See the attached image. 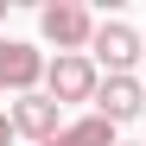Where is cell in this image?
<instances>
[{
  "mask_svg": "<svg viewBox=\"0 0 146 146\" xmlns=\"http://www.w3.org/2000/svg\"><path fill=\"white\" fill-rule=\"evenodd\" d=\"M44 146H121V140H114V121H102V114H83V121H70L57 140H44Z\"/></svg>",
  "mask_w": 146,
  "mask_h": 146,
  "instance_id": "7",
  "label": "cell"
},
{
  "mask_svg": "<svg viewBox=\"0 0 146 146\" xmlns=\"http://www.w3.org/2000/svg\"><path fill=\"white\" fill-rule=\"evenodd\" d=\"M13 127L26 133V140L44 146V140H57L70 121H64V102H51V95L38 89V95H19V102H13Z\"/></svg>",
  "mask_w": 146,
  "mask_h": 146,
  "instance_id": "5",
  "label": "cell"
},
{
  "mask_svg": "<svg viewBox=\"0 0 146 146\" xmlns=\"http://www.w3.org/2000/svg\"><path fill=\"white\" fill-rule=\"evenodd\" d=\"M95 89H102V70H95V57H51V70H44V95L51 102H95Z\"/></svg>",
  "mask_w": 146,
  "mask_h": 146,
  "instance_id": "3",
  "label": "cell"
},
{
  "mask_svg": "<svg viewBox=\"0 0 146 146\" xmlns=\"http://www.w3.org/2000/svg\"><path fill=\"white\" fill-rule=\"evenodd\" d=\"M0 19H7V0H0Z\"/></svg>",
  "mask_w": 146,
  "mask_h": 146,
  "instance_id": "9",
  "label": "cell"
},
{
  "mask_svg": "<svg viewBox=\"0 0 146 146\" xmlns=\"http://www.w3.org/2000/svg\"><path fill=\"white\" fill-rule=\"evenodd\" d=\"M121 146H127V140H121Z\"/></svg>",
  "mask_w": 146,
  "mask_h": 146,
  "instance_id": "10",
  "label": "cell"
},
{
  "mask_svg": "<svg viewBox=\"0 0 146 146\" xmlns=\"http://www.w3.org/2000/svg\"><path fill=\"white\" fill-rule=\"evenodd\" d=\"M140 70H146V64H140Z\"/></svg>",
  "mask_w": 146,
  "mask_h": 146,
  "instance_id": "11",
  "label": "cell"
},
{
  "mask_svg": "<svg viewBox=\"0 0 146 146\" xmlns=\"http://www.w3.org/2000/svg\"><path fill=\"white\" fill-rule=\"evenodd\" d=\"M89 57L102 64L108 76H133V64H146V44H140V32L127 26V19H102V26H95Z\"/></svg>",
  "mask_w": 146,
  "mask_h": 146,
  "instance_id": "2",
  "label": "cell"
},
{
  "mask_svg": "<svg viewBox=\"0 0 146 146\" xmlns=\"http://www.w3.org/2000/svg\"><path fill=\"white\" fill-rule=\"evenodd\" d=\"M38 32L44 44H57V57H89V44H95V19L83 0H51V7H38Z\"/></svg>",
  "mask_w": 146,
  "mask_h": 146,
  "instance_id": "1",
  "label": "cell"
},
{
  "mask_svg": "<svg viewBox=\"0 0 146 146\" xmlns=\"http://www.w3.org/2000/svg\"><path fill=\"white\" fill-rule=\"evenodd\" d=\"M19 140V127H13V108H0V146H13Z\"/></svg>",
  "mask_w": 146,
  "mask_h": 146,
  "instance_id": "8",
  "label": "cell"
},
{
  "mask_svg": "<svg viewBox=\"0 0 146 146\" xmlns=\"http://www.w3.org/2000/svg\"><path fill=\"white\" fill-rule=\"evenodd\" d=\"M44 51L38 44H26V38H0V89H13V95H38V83H44Z\"/></svg>",
  "mask_w": 146,
  "mask_h": 146,
  "instance_id": "4",
  "label": "cell"
},
{
  "mask_svg": "<svg viewBox=\"0 0 146 146\" xmlns=\"http://www.w3.org/2000/svg\"><path fill=\"white\" fill-rule=\"evenodd\" d=\"M95 114L102 121H133V114H146V83L140 76H102V89H95Z\"/></svg>",
  "mask_w": 146,
  "mask_h": 146,
  "instance_id": "6",
  "label": "cell"
}]
</instances>
